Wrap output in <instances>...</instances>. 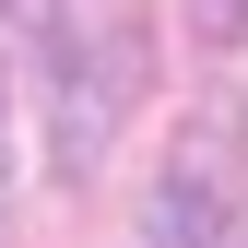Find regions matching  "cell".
Listing matches in <instances>:
<instances>
[{"mask_svg": "<svg viewBox=\"0 0 248 248\" xmlns=\"http://www.w3.org/2000/svg\"><path fill=\"white\" fill-rule=\"evenodd\" d=\"M130 248H225V189L201 166H166L154 201H142V225H130Z\"/></svg>", "mask_w": 248, "mask_h": 248, "instance_id": "obj_1", "label": "cell"}, {"mask_svg": "<svg viewBox=\"0 0 248 248\" xmlns=\"http://www.w3.org/2000/svg\"><path fill=\"white\" fill-rule=\"evenodd\" d=\"M201 36H248V0H201Z\"/></svg>", "mask_w": 248, "mask_h": 248, "instance_id": "obj_2", "label": "cell"}, {"mask_svg": "<svg viewBox=\"0 0 248 248\" xmlns=\"http://www.w3.org/2000/svg\"><path fill=\"white\" fill-rule=\"evenodd\" d=\"M0 154H12V83H0Z\"/></svg>", "mask_w": 248, "mask_h": 248, "instance_id": "obj_3", "label": "cell"}]
</instances>
